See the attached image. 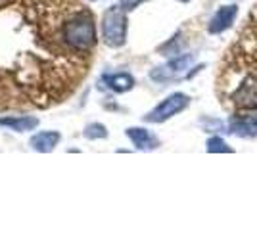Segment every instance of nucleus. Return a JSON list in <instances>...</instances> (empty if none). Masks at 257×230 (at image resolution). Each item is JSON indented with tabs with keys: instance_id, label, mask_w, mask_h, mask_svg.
<instances>
[{
	"instance_id": "nucleus-14",
	"label": "nucleus",
	"mask_w": 257,
	"mask_h": 230,
	"mask_svg": "<svg viewBox=\"0 0 257 230\" xmlns=\"http://www.w3.org/2000/svg\"><path fill=\"white\" fill-rule=\"evenodd\" d=\"M179 2H190V0H179Z\"/></svg>"
},
{
	"instance_id": "nucleus-7",
	"label": "nucleus",
	"mask_w": 257,
	"mask_h": 230,
	"mask_svg": "<svg viewBox=\"0 0 257 230\" xmlns=\"http://www.w3.org/2000/svg\"><path fill=\"white\" fill-rule=\"evenodd\" d=\"M125 134L131 138V142L135 144L139 150H142V152H152V150H156V148L160 146L158 136H156V134H152L150 131H146V129L133 127V129H127Z\"/></svg>"
},
{
	"instance_id": "nucleus-4",
	"label": "nucleus",
	"mask_w": 257,
	"mask_h": 230,
	"mask_svg": "<svg viewBox=\"0 0 257 230\" xmlns=\"http://www.w3.org/2000/svg\"><path fill=\"white\" fill-rule=\"evenodd\" d=\"M194 64L192 54H184L173 58L171 62H167L165 66L154 69L150 73V77L154 81H169V79H177L182 73H186V69H190V66Z\"/></svg>"
},
{
	"instance_id": "nucleus-3",
	"label": "nucleus",
	"mask_w": 257,
	"mask_h": 230,
	"mask_svg": "<svg viewBox=\"0 0 257 230\" xmlns=\"http://www.w3.org/2000/svg\"><path fill=\"white\" fill-rule=\"evenodd\" d=\"M188 104H190V98H188L184 92H175L171 96H167L161 104H158V106L144 117V121H148V123H163V121L175 117L177 113H181L182 110H186Z\"/></svg>"
},
{
	"instance_id": "nucleus-1",
	"label": "nucleus",
	"mask_w": 257,
	"mask_h": 230,
	"mask_svg": "<svg viewBox=\"0 0 257 230\" xmlns=\"http://www.w3.org/2000/svg\"><path fill=\"white\" fill-rule=\"evenodd\" d=\"M64 37L67 44H71L77 50H86L96 43V29L94 22L88 14H77L71 22L65 25Z\"/></svg>"
},
{
	"instance_id": "nucleus-11",
	"label": "nucleus",
	"mask_w": 257,
	"mask_h": 230,
	"mask_svg": "<svg viewBox=\"0 0 257 230\" xmlns=\"http://www.w3.org/2000/svg\"><path fill=\"white\" fill-rule=\"evenodd\" d=\"M205 146H207L205 150H207L209 153H225V152L230 153V152H232V148H230V146H228V144H226L221 136H211V138L207 140V144H205Z\"/></svg>"
},
{
	"instance_id": "nucleus-9",
	"label": "nucleus",
	"mask_w": 257,
	"mask_h": 230,
	"mask_svg": "<svg viewBox=\"0 0 257 230\" xmlns=\"http://www.w3.org/2000/svg\"><path fill=\"white\" fill-rule=\"evenodd\" d=\"M102 81L106 83V87L113 92H127L135 87V79L128 73H113V75H104Z\"/></svg>"
},
{
	"instance_id": "nucleus-12",
	"label": "nucleus",
	"mask_w": 257,
	"mask_h": 230,
	"mask_svg": "<svg viewBox=\"0 0 257 230\" xmlns=\"http://www.w3.org/2000/svg\"><path fill=\"white\" fill-rule=\"evenodd\" d=\"M85 136L88 140H96V138H106L107 131L102 123H90L85 129Z\"/></svg>"
},
{
	"instance_id": "nucleus-2",
	"label": "nucleus",
	"mask_w": 257,
	"mask_h": 230,
	"mask_svg": "<svg viewBox=\"0 0 257 230\" xmlns=\"http://www.w3.org/2000/svg\"><path fill=\"white\" fill-rule=\"evenodd\" d=\"M102 37L104 43L111 48H119L127 41V16L125 8L111 6L102 18Z\"/></svg>"
},
{
	"instance_id": "nucleus-8",
	"label": "nucleus",
	"mask_w": 257,
	"mask_h": 230,
	"mask_svg": "<svg viewBox=\"0 0 257 230\" xmlns=\"http://www.w3.org/2000/svg\"><path fill=\"white\" fill-rule=\"evenodd\" d=\"M60 142V132L56 131H44V132H37L35 136H31V148L37 150L41 153H48L52 152L54 148Z\"/></svg>"
},
{
	"instance_id": "nucleus-6",
	"label": "nucleus",
	"mask_w": 257,
	"mask_h": 230,
	"mask_svg": "<svg viewBox=\"0 0 257 230\" xmlns=\"http://www.w3.org/2000/svg\"><path fill=\"white\" fill-rule=\"evenodd\" d=\"M228 132H232L236 136H257V113L253 115H234L228 125Z\"/></svg>"
},
{
	"instance_id": "nucleus-10",
	"label": "nucleus",
	"mask_w": 257,
	"mask_h": 230,
	"mask_svg": "<svg viewBox=\"0 0 257 230\" xmlns=\"http://www.w3.org/2000/svg\"><path fill=\"white\" fill-rule=\"evenodd\" d=\"M0 125L8 127V129L16 132H23L33 131L39 125V119L37 117H29V115H23V117H0Z\"/></svg>"
},
{
	"instance_id": "nucleus-5",
	"label": "nucleus",
	"mask_w": 257,
	"mask_h": 230,
	"mask_svg": "<svg viewBox=\"0 0 257 230\" xmlns=\"http://www.w3.org/2000/svg\"><path fill=\"white\" fill-rule=\"evenodd\" d=\"M236 16H238V6L236 4H226V6H221L219 10L215 12V16L209 20L207 23V31L211 35H219L226 31L232 23H234Z\"/></svg>"
},
{
	"instance_id": "nucleus-13",
	"label": "nucleus",
	"mask_w": 257,
	"mask_h": 230,
	"mask_svg": "<svg viewBox=\"0 0 257 230\" xmlns=\"http://www.w3.org/2000/svg\"><path fill=\"white\" fill-rule=\"evenodd\" d=\"M119 2V6L121 8H125V10H135L139 4H142L144 0H117Z\"/></svg>"
}]
</instances>
